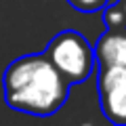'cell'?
Returning <instances> with one entry per match:
<instances>
[{
	"label": "cell",
	"instance_id": "6da1fadb",
	"mask_svg": "<svg viewBox=\"0 0 126 126\" xmlns=\"http://www.w3.org/2000/svg\"><path fill=\"white\" fill-rule=\"evenodd\" d=\"M2 88L11 109L38 118L57 113L69 97V84L44 53L15 59L4 69Z\"/></svg>",
	"mask_w": 126,
	"mask_h": 126
},
{
	"label": "cell",
	"instance_id": "7a4b0ae2",
	"mask_svg": "<svg viewBox=\"0 0 126 126\" xmlns=\"http://www.w3.org/2000/svg\"><path fill=\"white\" fill-rule=\"evenodd\" d=\"M44 55L69 86L88 80L97 67L93 44L76 30L59 32L48 42Z\"/></svg>",
	"mask_w": 126,
	"mask_h": 126
},
{
	"label": "cell",
	"instance_id": "3957f363",
	"mask_svg": "<svg viewBox=\"0 0 126 126\" xmlns=\"http://www.w3.org/2000/svg\"><path fill=\"white\" fill-rule=\"evenodd\" d=\"M97 90L101 113L111 124L126 126V67H99Z\"/></svg>",
	"mask_w": 126,
	"mask_h": 126
},
{
	"label": "cell",
	"instance_id": "277c9868",
	"mask_svg": "<svg viewBox=\"0 0 126 126\" xmlns=\"http://www.w3.org/2000/svg\"><path fill=\"white\" fill-rule=\"evenodd\" d=\"M97 67H111V65H122L126 67V27L120 30H109L97 38L93 46Z\"/></svg>",
	"mask_w": 126,
	"mask_h": 126
},
{
	"label": "cell",
	"instance_id": "5b68a950",
	"mask_svg": "<svg viewBox=\"0 0 126 126\" xmlns=\"http://www.w3.org/2000/svg\"><path fill=\"white\" fill-rule=\"evenodd\" d=\"M103 23L109 30H120L126 27V13L122 9L120 0H109L103 6Z\"/></svg>",
	"mask_w": 126,
	"mask_h": 126
},
{
	"label": "cell",
	"instance_id": "8992f818",
	"mask_svg": "<svg viewBox=\"0 0 126 126\" xmlns=\"http://www.w3.org/2000/svg\"><path fill=\"white\" fill-rule=\"evenodd\" d=\"M67 2L80 13H99L109 0H67Z\"/></svg>",
	"mask_w": 126,
	"mask_h": 126
},
{
	"label": "cell",
	"instance_id": "52a82bcc",
	"mask_svg": "<svg viewBox=\"0 0 126 126\" xmlns=\"http://www.w3.org/2000/svg\"><path fill=\"white\" fill-rule=\"evenodd\" d=\"M120 4H122V9H124V13H126V0H120Z\"/></svg>",
	"mask_w": 126,
	"mask_h": 126
}]
</instances>
